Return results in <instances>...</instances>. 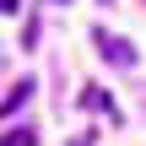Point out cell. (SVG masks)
<instances>
[{"label": "cell", "instance_id": "7a4b0ae2", "mask_svg": "<svg viewBox=\"0 0 146 146\" xmlns=\"http://www.w3.org/2000/svg\"><path fill=\"white\" fill-rule=\"evenodd\" d=\"M81 108H92V114H103L108 125H119V119H125V114H119V103H114V98H108L103 87H81Z\"/></svg>", "mask_w": 146, "mask_h": 146}, {"label": "cell", "instance_id": "8992f818", "mask_svg": "<svg viewBox=\"0 0 146 146\" xmlns=\"http://www.w3.org/2000/svg\"><path fill=\"white\" fill-rule=\"evenodd\" d=\"M16 5H22V0H0V11H16Z\"/></svg>", "mask_w": 146, "mask_h": 146}, {"label": "cell", "instance_id": "5b68a950", "mask_svg": "<svg viewBox=\"0 0 146 146\" xmlns=\"http://www.w3.org/2000/svg\"><path fill=\"white\" fill-rule=\"evenodd\" d=\"M70 146H92V130H81V135H76V141H70Z\"/></svg>", "mask_w": 146, "mask_h": 146}, {"label": "cell", "instance_id": "3957f363", "mask_svg": "<svg viewBox=\"0 0 146 146\" xmlns=\"http://www.w3.org/2000/svg\"><path fill=\"white\" fill-rule=\"evenodd\" d=\"M27 98H33V81H16V87H11V92L0 98V119H5V114H16V108H22Z\"/></svg>", "mask_w": 146, "mask_h": 146}, {"label": "cell", "instance_id": "277c9868", "mask_svg": "<svg viewBox=\"0 0 146 146\" xmlns=\"http://www.w3.org/2000/svg\"><path fill=\"white\" fill-rule=\"evenodd\" d=\"M0 146H38V130H27V125H16V130H5Z\"/></svg>", "mask_w": 146, "mask_h": 146}, {"label": "cell", "instance_id": "52a82bcc", "mask_svg": "<svg viewBox=\"0 0 146 146\" xmlns=\"http://www.w3.org/2000/svg\"><path fill=\"white\" fill-rule=\"evenodd\" d=\"M98 5H114V0H98Z\"/></svg>", "mask_w": 146, "mask_h": 146}, {"label": "cell", "instance_id": "6da1fadb", "mask_svg": "<svg viewBox=\"0 0 146 146\" xmlns=\"http://www.w3.org/2000/svg\"><path fill=\"white\" fill-rule=\"evenodd\" d=\"M92 43H98V54H103L108 65H119V70H130V65H135L130 38H114V33H103V27H98V33H92Z\"/></svg>", "mask_w": 146, "mask_h": 146}]
</instances>
